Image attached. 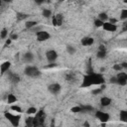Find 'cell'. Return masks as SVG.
Listing matches in <instances>:
<instances>
[{
    "label": "cell",
    "instance_id": "cell-1",
    "mask_svg": "<svg viewBox=\"0 0 127 127\" xmlns=\"http://www.w3.org/2000/svg\"><path fill=\"white\" fill-rule=\"evenodd\" d=\"M104 83V78L99 73H89L83 77V81L81 86L87 87L91 85H101Z\"/></svg>",
    "mask_w": 127,
    "mask_h": 127
},
{
    "label": "cell",
    "instance_id": "cell-2",
    "mask_svg": "<svg viewBox=\"0 0 127 127\" xmlns=\"http://www.w3.org/2000/svg\"><path fill=\"white\" fill-rule=\"evenodd\" d=\"M24 73L29 77H38L41 74V71L35 65H27L24 69Z\"/></svg>",
    "mask_w": 127,
    "mask_h": 127
},
{
    "label": "cell",
    "instance_id": "cell-3",
    "mask_svg": "<svg viewBox=\"0 0 127 127\" xmlns=\"http://www.w3.org/2000/svg\"><path fill=\"white\" fill-rule=\"evenodd\" d=\"M4 115H5L6 119H7L14 127L19 126L20 118H21V116H20L19 114H15V113H11V112H5Z\"/></svg>",
    "mask_w": 127,
    "mask_h": 127
},
{
    "label": "cell",
    "instance_id": "cell-4",
    "mask_svg": "<svg viewBox=\"0 0 127 127\" xmlns=\"http://www.w3.org/2000/svg\"><path fill=\"white\" fill-rule=\"evenodd\" d=\"M48 90L50 91V93L54 94V95H57L61 92L62 90V86L60 83L58 82H54V83H51L49 86H48Z\"/></svg>",
    "mask_w": 127,
    "mask_h": 127
},
{
    "label": "cell",
    "instance_id": "cell-5",
    "mask_svg": "<svg viewBox=\"0 0 127 127\" xmlns=\"http://www.w3.org/2000/svg\"><path fill=\"white\" fill-rule=\"evenodd\" d=\"M95 117L100 122H102V123H105V122H107L109 120V114L106 113V112H104V111H100V110H98V111L95 112Z\"/></svg>",
    "mask_w": 127,
    "mask_h": 127
},
{
    "label": "cell",
    "instance_id": "cell-6",
    "mask_svg": "<svg viewBox=\"0 0 127 127\" xmlns=\"http://www.w3.org/2000/svg\"><path fill=\"white\" fill-rule=\"evenodd\" d=\"M46 59H47L48 62L54 63L58 59V53L55 50H48L46 52Z\"/></svg>",
    "mask_w": 127,
    "mask_h": 127
},
{
    "label": "cell",
    "instance_id": "cell-7",
    "mask_svg": "<svg viewBox=\"0 0 127 127\" xmlns=\"http://www.w3.org/2000/svg\"><path fill=\"white\" fill-rule=\"evenodd\" d=\"M36 36H37V40H38V41H40V42L47 41V40H49V39H50V37H51V35H50L47 31H44V30L38 31V32H37V34H36Z\"/></svg>",
    "mask_w": 127,
    "mask_h": 127
},
{
    "label": "cell",
    "instance_id": "cell-8",
    "mask_svg": "<svg viewBox=\"0 0 127 127\" xmlns=\"http://www.w3.org/2000/svg\"><path fill=\"white\" fill-rule=\"evenodd\" d=\"M116 77H117V84H119V85H126L127 84V73L126 72L120 71V72H118Z\"/></svg>",
    "mask_w": 127,
    "mask_h": 127
},
{
    "label": "cell",
    "instance_id": "cell-9",
    "mask_svg": "<svg viewBox=\"0 0 127 127\" xmlns=\"http://www.w3.org/2000/svg\"><path fill=\"white\" fill-rule=\"evenodd\" d=\"M102 28H103V30H105V31H107V32H115V31L117 30V26H116L115 24L110 23L109 21H108V22H105V23L103 24Z\"/></svg>",
    "mask_w": 127,
    "mask_h": 127
},
{
    "label": "cell",
    "instance_id": "cell-10",
    "mask_svg": "<svg viewBox=\"0 0 127 127\" xmlns=\"http://www.w3.org/2000/svg\"><path fill=\"white\" fill-rule=\"evenodd\" d=\"M80 43H81V45L84 46V47H89V46L93 45L94 39H93L92 37H84V38L81 39Z\"/></svg>",
    "mask_w": 127,
    "mask_h": 127
},
{
    "label": "cell",
    "instance_id": "cell-11",
    "mask_svg": "<svg viewBox=\"0 0 127 127\" xmlns=\"http://www.w3.org/2000/svg\"><path fill=\"white\" fill-rule=\"evenodd\" d=\"M22 59H23V61H24L25 63L30 64V63H32V62L34 61V54L31 53V52H26V53L23 55Z\"/></svg>",
    "mask_w": 127,
    "mask_h": 127
},
{
    "label": "cell",
    "instance_id": "cell-12",
    "mask_svg": "<svg viewBox=\"0 0 127 127\" xmlns=\"http://www.w3.org/2000/svg\"><path fill=\"white\" fill-rule=\"evenodd\" d=\"M106 56V49L103 45H100L99 48H98V51H97V54H96V57L98 59H104Z\"/></svg>",
    "mask_w": 127,
    "mask_h": 127
},
{
    "label": "cell",
    "instance_id": "cell-13",
    "mask_svg": "<svg viewBox=\"0 0 127 127\" xmlns=\"http://www.w3.org/2000/svg\"><path fill=\"white\" fill-rule=\"evenodd\" d=\"M111 102H112V100H111V98L108 97V96H102V97L100 98V105H101L102 107H107V106H109V105L111 104Z\"/></svg>",
    "mask_w": 127,
    "mask_h": 127
},
{
    "label": "cell",
    "instance_id": "cell-14",
    "mask_svg": "<svg viewBox=\"0 0 127 127\" xmlns=\"http://www.w3.org/2000/svg\"><path fill=\"white\" fill-rule=\"evenodd\" d=\"M10 66H11V63H10V62H5V63L1 64V65H0V71H1V74H4L5 72H7V71L9 70Z\"/></svg>",
    "mask_w": 127,
    "mask_h": 127
},
{
    "label": "cell",
    "instance_id": "cell-15",
    "mask_svg": "<svg viewBox=\"0 0 127 127\" xmlns=\"http://www.w3.org/2000/svg\"><path fill=\"white\" fill-rule=\"evenodd\" d=\"M54 17H55L57 26H62L64 23V16L62 14H56V15H54Z\"/></svg>",
    "mask_w": 127,
    "mask_h": 127
},
{
    "label": "cell",
    "instance_id": "cell-16",
    "mask_svg": "<svg viewBox=\"0 0 127 127\" xmlns=\"http://www.w3.org/2000/svg\"><path fill=\"white\" fill-rule=\"evenodd\" d=\"M119 119L122 122L127 123V110H121L119 112Z\"/></svg>",
    "mask_w": 127,
    "mask_h": 127
},
{
    "label": "cell",
    "instance_id": "cell-17",
    "mask_svg": "<svg viewBox=\"0 0 127 127\" xmlns=\"http://www.w3.org/2000/svg\"><path fill=\"white\" fill-rule=\"evenodd\" d=\"M98 19L101 20V21L104 22V23H105V22H108V20H109L107 14H106L105 12H101V13H99V14H98Z\"/></svg>",
    "mask_w": 127,
    "mask_h": 127
},
{
    "label": "cell",
    "instance_id": "cell-18",
    "mask_svg": "<svg viewBox=\"0 0 127 127\" xmlns=\"http://www.w3.org/2000/svg\"><path fill=\"white\" fill-rule=\"evenodd\" d=\"M16 101H17V98L14 94H8V96H7V103L8 104H13Z\"/></svg>",
    "mask_w": 127,
    "mask_h": 127
},
{
    "label": "cell",
    "instance_id": "cell-19",
    "mask_svg": "<svg viewBox=\"0 0 127 127\" xmlns=\"http://www.w3.org/2000/svg\"><path fill=\"white\" fill-rule=\"evenodd\" d=\"M66 52H67V54L68 55H70V56H72V55H74L75 54V52H76V50H75V48L73 47V46H71V45H68V46H66Z\"/></svg>",
    "mask_w": 127,
    "mask_h": 127
},
{
    "label": "cell",
    "instance_id": "cell-20",
    "mask_svg": "<svg viewBox=\"0 0 127 127\" xmlns=\"http://www.w3.org/2000/svg\"><path fill=\"white\" fill-rule=\"evenodd\" d=\"M36 26H37V22L36 21H27L25 23V27L27 29H32V28H34Z\"/></svg>",
    "mask_w": 127,
    "mask_h": 127
},
{
    "label": "cell",
    "instance_id": "cell-21",
    "mask_svg": "<svg viewBox=\"0 0 127 127\" xmlns=\"http://www.w3.org/2000/svg\"><path fill=\"white\" fill-rule=\"evenodd\" d=\"M26 125L27 127H33L35 126V118L33 117H29L26 119Z\"/></svg>",
    "mask_w": 127,
    "mask_h": 127
},
{
    "label": "cell",
    "instance_id": "cell-22",
    "mask_svg": "<svg viewBox=\"0 0 127 127\" xmlns=\"http://www.w3.org/2000/svg\"><path fill=\"white\" fill-rule=\"evenodd\" d=\"M9 79H10L12 82H18V81L20 80V77H19V75L16 74V73H11L10 76H9Z\"/></svg>",
    "mask_w": 127,
    "mask_h": 127
},
{
    "label": "cell",
    "instance_id": "cell-23",
    "mask_svg": "<svg viewBox=\"0 0 127 127\" xmlns=\"http://www.w3.org/2000/svg\"><path fill=\"white\" fill-rule=\"evenodd\" d=\"M42 15H43L45 18H50V17L52 16V11H51L50 9H47V8H45V9H43Z\"/></svg>",
    "mask_w": 127,
    "mask_h": 127
},
{
    "label": "cell",
    "instance_id": "cell-24",
    "mask_svg": "<svg viewBox=\"0 0 127 127\" xmlns=\"http://www.w3.org/2000/svg\"><path fill=\"white\" fill-rule=\"evenodd\" d=\"M7 36H8V30H7L6 28H3V29L1 30V32H0V38H1L2 40H4V39L7 38Z\"/></svg>",
    "mask_w": 127,
    "mask_h": 127
},
{
    "label": "cell",
    "instance_id": "cell-25",
    "mask_svg": "<svg viewBox=\"0 0 127 127\" xmlns=\"http://www.w3.org/2000/svg\"><path fill=\"white\" fill-rule=\"evenodd\" d=\"M27 113H28L29 115H35V114L37 113V108L34 107V106L29 107V108L27 109Z\"/></svg>",
    "mask_w": 127,
    "mask_h": 127
},
{
    "label": "cell",
    "instance_id": "cell-26",
    "mask_svg": "<svg viewBox=\"0 0 127 127\" xmlns=\"http://www.w3.org/2000/svg\"><path fill=\"white\" fill-rule=\"evenodd\" d=\"M120 19L126 20L127 19V9H122L120 12Z\"/></svg>",
    "mask_w": 127,
    "mask_h": 127
},
{
    "label": "cell",
    "instance_id": "cell-27",
    "mask_svg": "<svg viewBox=\"0 0 127 127\" xmlns=\"http://www.w3.org/2000/svg\"><path fill=\"white\" fill-rule=\"evenodd\" d=\"M112 68H113L114 70L118 71V72H120V71L123 69V68H122L121 64H113V66H112Z\"/></svg>",
    "mask_w": 127,
    "mask_h": 127
},
{
    "label": "cell",
    "instance_id": "cell-28",
    "mask_svg": "<svg viewBox=\"0 0 127 127\" xmlns=\"http://www.w3.org/2000/svg\"><path fill=\"white\" fill-rule=\"evenodd\" d=\"M11 110L16 111V112H18V113H21V112H22V108H21L20 106L16 105V104H14V105H12V106H11Z\"/></svg>",
    "mask_w": 127,
    "mask_h": 127
},
{
    "label": "cell",
    "instance_id": "cell-29",
    "mask_svg": "<svg viewBox=\"0 0 127 127\" xmlns=\"http://www.w3.org/2000/svg\"><path fill=\"white\" fill-rule=\"evenodd\" d=\"M103 24H104V22H102V21H101V20H99L98 18L94 21V25H95V27H98V28H99V27H102V26H103Z\"/></svg>",
    "mask_w": 127,
    "mask_h": 127
},
{
    "label": "cell",
    "instance_id": "cell-30",
    "mask_svg": "<svg viewBox=\"0 0 127 127\" xmlns=\"http://www.w3.org/2000/svg\"><path fill=\"white\" fill-rule=\"evenodd\" d=\"M70 110H71V112H73V113H77V112L82 111V107H80V106H74V107H72Z\"/></svg>",
    "mask_w": 127,
    "mask_h": 127
},
{
    "label": "cell",
    "instance_id": "cell-31",
    "mask_svg": "<svg viewBox=\"0 0 127 127\" xmlns=\"http://www.w3.org/2000/svg\"><path fill=\"white\" fill-rule=\"evenodd\" d=\"M101 91H102V89H101L100 87H97L96 89L92 90V93H93V94H98V93H99V92H101Z\"/></svg>",
    "mask_w": 127,
    "mask_h": 127
},
{
    "label": "cell",
    "instance_id": "cell-32",
    "mask_svg": "<svg viewBox=\"0 0 127 127\" xmlns=\"http://www.w3.org/2000/svg\"><path fill=\"white\" fill-rule=\"evenodd\" d=\"M10 39L13 41V40H17L18 39V35L17 34H11L10 35Z\"/></svg>",
    "mask_w": 127,
    "mask_h": 127
},
{
    "label": "cell",
    "instance_id": "cell-33",
    "mask_svg": "<svg viewBox=\"0 0 127 127\" xmlns=\"http://www.w3.org/2000/svg\"><path fill=\"white\" fill-rule=\"evenodd\" d=\"M110 82H111V83H116V84H117V77H116V76H112V77L110 78Z\"/></svg>",
    "mask_w": 127,
    "mask_h": 127
},
{
    "label": "cell",
    "instance_id": "cell-34",
    "mask_svg": "<svg viewBox=\"0 0 127 127\" xmlns=\"http://www.w3.org/2000/svg\"><path fill=\"white\" fill-rule=\"evenodd\" d=\"M121 65H122V68H123V69H127V62L121 63Z\"/></svg>",
    "mask_w": 127,
    "mask_h": 127
},
{
    "label": "cell",
    "instance_id": "cell-35",
    "mask_svg": "<svg viewBox=\"0 0 127 127\" xmlns=\"http://www.w3.org/2000/svg\"><path fill=\"white\" fill-rule=\"evenodd\" d=\"M52 25H53V26H57V24H56V20H55V17H54V16L52 17Z\"/></svg>",
    "mask_w": 127,
    "mask_h": 127
},
{
    "label": "cell",
    "instance_id": "cell-36",
    "mask_svg": "<svg viewBox=\"0 0 127 127\" xmlns=\"http://www.w3.org/2000/svg\"><path fill=\"white\" fill-rule=\"evenodd\" d=\"M123 30H124V31H127V22H125V23L123 24Z\"/></svg>",
    "mask_w": 127,
    "mask_h": 127
},
{
    "label": "cell",
    "instance_id": "cell-37",
    "mask_svg": "<svg viewBox=\"0 0 127 127\" xmlns=\"http://www.w3.org/2000/svg\"><path fill=\"white\" fill-rule=\"evenodd\" d=\"M11 42H12V40L9 38L8 40H6V45H10V44H11Z\"/></svg>",
    "mask_w": 127,
    "mask_h": 127
}]
</instances>
